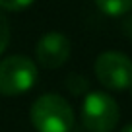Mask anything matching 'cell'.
Here are the masks:
<instances>
[{"label":"cell","mask_w":132,"mask_h":132,"mask_svg":"<svg viewBox=\"0 0 132 132\" xmlns=\"http://www.w3.org/2000/svg\"><path fill=\"white\" fill-rule=\"evenodd\" d=\"M31 122L37 132H70L74 128V111L64 97L45 93L31 105Z\"/></svg>","instance_id":"cell-1"},{"label":"cell","mask_w":132,"mask_h":132,"mask_svg":"<svg viewBox=\"0 0 132 132\" xmlns=\"http://www.w3.org/2000/svg\"><path fill=\"white\" fill-rule=\"evenodd\" d=\"M119 105L109 93L91 91L82 103V120L89 132H113L119 124Z\"/></svg>","instance_id":"cell-2"},{"label":"cell","mask_w":132,"mask_h":132,"mask_svg":"<svg viewBox=\"0 0 132 132\" xmlns=\"http://www.w3.org/2000/svg\"><path fill=\"white\" fill-rule=\"evenodd\" d=\"M37 64L27 56H8L0 62V95H20L37 82Z\"/></svg>","instance_id":"cell-3"},{"label":"cell","mask_w":132,"mask_h":132,"mask_svg":"<svg viewBox=\"0 0 132 132\" xmlns=\"http://www.w3.org/2000/svg\"><path fill=\"white\" fill-rule=\"evenodd\" d=\"M95 76L107 89L122 91L132 87V60L119 51L101 53L95 60Z\"/></svg>","instance_id":"cell-4"},{"label":"cell","mask_w":132,"mask_h":132,"mask_svg":"<svg viewBox=\"0 0 132 132\" xmlns=\"http://www.w3.org/2000/svg\"><path fill=\"white\" fill-rule=\"evenodd\" d=\"M70 39L60 31L45 33L35 45V56L43 68H60L70 56Z\"/></svg>","instance_id":"cell-5"},{"label":"cell","mask_w":132,"mask_h":132,"mask_svg":"<svg viewBox=\"0 0 132 132\" xmlns=\"http://www.w3.org/2000/svg\"><path fill=\"white\" fill-rule=\"evenodd\" d=\"M95 4L103 14L113 16V18H119V16L132 12V0H95Z\"/></svg>","instance_id":"cell-6"},{"label":"cell","mask_w":132,"mask_h":132,"mask_svg":"<svg viewBox=\"0 0 132 132\" xmlns=\"http://www.w3.org/2000/svg\"><path fill=\"white\" fill-rule=\"evenodd\" d=\"M33 2L35 0H0V8L10 10V12H20V10L29 8Z\"/></svg>","instance_id":"cell-7"},{"label":"cell","mask_w":132,"mask_h":132,"mask_svg":"<svg viewBox=\"0 0 132 132\" xmlns=\"http://www.w3.org/2000/svg\"><path fill=\"white\" fill-rule=\"evenodd\" d=\"M8 41H10V25H8V20L2 12H0V54L6 51L8 47Z\"/></svg>","instance_id":"cell-8"},{"label":"cell","mask_w":132,"mask_h":132,"mask_svg":"<svg viewBox=\"0 0 132 132\" xmlns=\"http://www.w3.org/2000/svg\"><path fill=\"white\" fill-rule=\"evenodd\" d=\"M124 31H126V35L132 39V18L126 21V23H124Z\"/></svg>","instance_id":"cell-9"},{"label":"cell","mask_w":132,"mask_h":132,"mask_svg":"<svg viewBox=\"0 0 132 132\" xmlns=\"http://www.w3.org/2000/svg\"><path fill=\"white\" fill-rule=\"evenodd\" d=\"M120 132H132V124H128V126H124Z\"/></svg>","instance_id":"cell-10"},{"label":"cell","mask_w":132,"mask_h":132,"mask_svg":"<svg viewBox=\"0 0 132 132\" xmlns=\"http://www.w3.org/2000/svg\"><path fill=\"white\" fill-rule=\"evenodd\" d=\"M130 91H132V87H130Z\"/></svg>","instance_id":"cell-11"}]
</instances>
